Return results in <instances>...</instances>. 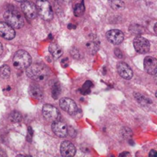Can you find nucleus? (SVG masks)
I'll return each mask as SVG.
<instances>
[{
    "label": "nucleus",
    "mask_w": 157,
    "mask_h": 157,
    "mask_svg": "<svg viewBox=\"0 0 157 157\" xmlns=\"http://www.w3.org/2000/svg\"><path fill=\"white\" fill-rule=\"evenodd\" d=\"M26 75L32 80L38 82L45 81L49 75L48 70L41 64H31L26 68Z\"/></svg>",
    "instance_id": "nucleus-1"
},
{
    "label": "nucleus",
    "mask_w": 157,
    "mask_h": 157,
    "mask_svg": "<svg viewBox=\"0 0 157 157\" xmlns=\"http://www.w3.org/2000/svg\"><path fill=\"white\" fill-rule=\"evenodd\" d=\"M4 19L6 23L10 25L14 29H19L24 26L25 20L22 15L15 8H10L5 12Z\"/></svg>",
    "instance_id": "nucleus-2"
},
{
    "label": "nucleus",
    "mask_w": 157,
    "mask_h": 157,
    "mask_svg": "<svg viewBox=\"0 0 157 157\" xmlns=\"http://www.w3.org/2000/svg\"><path fill=\"white\" fill-rule=\"evenodd\" d=\"M13 65L18 70L26 69L32 64V57L26 51L18 50L13 57Z\"/></svg>",
    "instance_id": "nucleus-3"
},
{
    "label": "nucleus",
    "mask_w": 157,
    "mask_h": 157,
    "mask_svg": "<svg viewBox=\"0 0 157 157\" xmlns=\"http://www.w3.org/2000/svg\"><path fill=\"white\" fill-rule=\"evenodd\" d=\"M37 12L44 21H50L53 18V9L48 0H37L35 4Z\"/></svg>",
    "instance_id": "nucleus-4"
},
{
    "label": "nucleus",
    "mask_w": 157,
    "mask_h": 157,
    "mask_svg": "<svg viewBox=\"0 0 157 157\" xmlns=\"http://www.w3.org/2000/svg\"><path fill=\"white\" fill-rule=\"evenodd\" d=\"M42 114L46 121L52 123L59 119L61 113L55 106L46 104L42 107Z\"/></svg>",
    "instance_id": "nucleus-5"
},
{
    "label": "nucleus",
    "mask_w": 157,
    "mask_h": 157,
    "mask_svg": "<svg viewBox=\"0 0 157 157\" xmlns=\"http://www.w3.org/2000/svg\"><path fill=\"white\" fill-rule=\"evenodd\" d=\"M133 46L138 53L146 54L150 51V43L148 39L142 36H136L133 40Z\"/></svg>",
    "instance_id": "nucleus-6"
},
{
    "label": "nucleus",
    "mask_w": 157,
    "mask_h": 157,
    "mask_svg": "<svg viewBox=\"0 0 157 157\" xmlns=\"http://www.w3.org/2000/svg\"><path fill=\"white\" fill-rule=\"evenodd\" d=\"M60 107L64 111L67 112L69 114L74 115L78 112V105L74 100L67 98H63L59 101Z\"/></svg>",
    "instance_id": "nucleus-7"
},
{
    "label": "nucleus",
    "mask_w": 157,
    "mask_h": 157,
    "mask_svg": "<svg viewBox=\"0 0 157 157\" xmlns=\"http://www.w3.org/2000/svg\"><path fill=\"white\" fill-rule=\"evenodd\" d=\"M107 41L114 45H118L121 44L124 39V35L121 30L118 29H112L106 33Z\"/></svg>",
    "instance_id": "nucleus-8"
},
{
    "label": "nucleus",
    "mask_w": 157,
    "mask_h": 157,
    "mask_svg": "<svg viewBox=\"0 0 157 157\" xmlns=\"http://www.w3.org/2000/svg\"><path fill=\"white\" fill-rule=\"evenodd\" d=\"M21 9L25 15L30 19H33L38 15L36 6L32 2L28 0L23 2L21 5Z\"/></svg>",
    "instance_id": "nucleus-9"
},
{
    "label": "nucleus",
    "mask_w": 157,
    "mask_h": 157,
    "mask_svg": "<svg viewBox=\"0 0 157 157\" xmlns=\"http://www.w3.org/2000/svg\"><path fill=\"white\" fill-rule=\"evenodd\" d=\"M0 36L6 40H12L15 37V31L6 21H0Z\"/></svg>",
    "instance_id": "nucleus-10"
},
{
    "label": "nucleus",
    "mask_w": 157,
    "mask_h": 157,
    "mask_svg": "<svg viewBox=\"0 0 157 157\" xmlns=\"http://www.w3.org/2000/svg\"><path fill=\"white\" fill-rule=\"evenodd\" d=\"M52 130L57 136L64 138L67 135V127L64 123L60 121H55L52 122Z\"/></svg>",
    "instance_id": "nucleus-11"
},
{
    "label": "nucleus",
    "mask_w": 157,
    "mask_h": 157,
    "mask_svg": "<svg viewBox=\"0 0 157 157\" xmlns=\"http://www.w3.org/2000/svg\"><path fill=\"white\" fill-rule=\"evenodd\" d=\"M117 70L121 78L125 80H130L133 76V72L131 67L125 62L121 61L117 65Z\"/></svg>",
    "instance_id": "nucleus-12"
},
{
    "label": "nucleus",
    "mask_w": 157,
    "mask_h": 157,
    "mask_svg": "<svg viewBox=\"0 0 157 157\" xmlns=\"http://www.w3.org/2000/svg\"><path fill=\"white\" fill-rule=\"evenodd\" d=\"M144 70L150 75H156L157 72V61L151 56L146 57L144 61Z\"/></svg>",
    "instance_id": "nucleus-13"
},
{
    "label": "nucleus",
    "mask_w": 157,
    "mask_h": 157,
    "mask_svg": "<svg viewBox=\"0 0 157 157\" xmlns=\"http://www.w3.org/2000/svg\"><path fill=\"white\" fill-rule=\"evenodd\" d=\"M60 151L62 156L72 157L76 153V148L75 145L70 141H64L61 144Z\"/></svg>",
    "instance_id": "nucleus-14"
},
{
    "label": "nucleus",
    "mask_w": 157,
    "mask_h": 157,
    "mask_svg": "<svg viewBox=\"0 0 157 157\" xmlns=\"http://www.w3.org/2000/svg\"><path fill=\"white\" fill-rule=\"evenodd\" d=\"M90 39L86 42V48L87 49L89 52L92 55H94L98 52V49H99L100 47V42H99V40L98 39L96 35H91L89 36Z\"/></svg>",
    "instance_id": "nucleus-15"
},
{
    "label": "nucleus",
    "mask_w": 157,
    "mask_h": 157,
    "mask_svg": "<svg viewBox=\"0 0 157 157\" xmlns=\"http://www.w3.org/2000/svg\"><path fill=\"white\" fill-rule=\"evenodd\" d=\"M71 3L75 16H82L85 11L84 0H71Z\"/></svg>",
    "instance_id": "nucleus-16"
},
{
    "label": "nucleus",
    "mask_w": 157,
    "mask_h": 157,
    "mask_svg": "<svg viewBox=\"0 0 157 157\" xmlns=\"http://www.w3.org/2000/svg\"><path fill=\"white\" fill-rule=\"evenodd\" d=\"M29 93L30 96L35 100H41L43 98L42 90L37 84H31L29 89Z\"/></svg>",
    "instance_id": "nucleus-17"
},
{
    "label": "nucleus",
    "mask_w": 157,
    "mask_h": 157,
    "mask_svg": "<svg viewBox=\"0 0 157 157\" xmlns=\"http://www.w3.org/2000/svg\"><path fill=\"white\" fill-rule=\"evenodd\" d=\"M48 51L54 58L58 59L63 55V50L57 43H52L48 47Z\"/></svg>",
    "instance_id": "nucleus-18"
},
{
    "label": "nucleus",
    "mask_w": 157,
    "mask_h": 157,
    "mask_svg": "<svg viewBox=\"0 0 157 157\" xmlns=\"http://www.w3.org/2000/svg\"><path fill=\"white\" fill-rule=\"evenodd\" d=\"M133 94H134L135 99L138 101V103H140V104L143 106L148 105V104H152V102H153L151 99H150V98H147V97L144 96V95L141 94L140 93L135 92Z\"/></svg>",
    "instance_id": "nucleus-19"
},
{
    "label": "nucleus",
    "mask_w": 157,
    "mask_h": 157,
    "mask_svg": "<svg viewBox=\"0 0 157 157\" xmlns=\"http://www.w3.org/2000/svg\"><path fill=\"white\" fill-rule=\"evenodd\" d=\"M108 3L113 10L121 11L125 8V4L123 0H108Z\"/></svg>",
    "instance_id": "nucleus-20"
},
{
    "label": "nucleus",
    "mask_w": 157,
    "mask_h": 157,
    "mask_svg": "<svg viewBox=\"0 0 157 157\" xmlns=\"http://www.w3.org/2000/svg\"><path fill=\"white\" fill-rule=\"evenodd\" d=\"M61 86L60 84L56 81V82L54 83L52 86V98L55 100H57L59 98L60 94H61Z\"/></svg>",
    "instance_id": "nucleus-21"
},
{
    "label": "nucleus",
    "mask_w": 157,
    "mask_h": 157,
    "mask_svg": "<svg viewBox=\"0 0 157 157\" xmlns=\"http://www.w3.org/2000/svg\"><path fill=\"white\" fill-rule=\"evenodd\" d=\"M11 75V69L7 64H3L1 67H0V76L3 78V79H7L10 77Z\"/></svg>",
    "instance_id": "nucleus-22"
},
{
    "label": "nucleus",
    "mask_w": 157,
    "mask_h": 157,
    "mask_svg": "<svg viewBox=\"0 0 157 157\" xmlns=\"http://www.w3.org/2000/svg\"><path fill=\"white\" fill-rule=\"evenodd\" d=\"M93 86L94 85H93V83H92V81H87L84 84L82 88L80 89V91H81V93L84 95L88 94L90 93V89H91V87H93Z\"/></svg>",
    "instance_id": "nucleus-23"
},
{
    "label": "nucleus",
    "mask_w": 157,
    "mask_h": 157,
    "mask_svg": "<svg viewBox=\"0 0 157 157\" xmlns=\"http://www.w3.org/2000/svg\"><path fill=\"white\" fill-rule=\"evenodd\" d=\"M9 118H10L12 122L18 123L21 121V119H22V116H21V114L18 111L14 110V111H12V113H11Z\"/></svg>",
    "instance_id": "nucleus-24"
},
{
    "label": "nucleus",
    "mask_w": 157,
    "mask_h": 157,
    "mask_svg": "<svg viewBox=\"0 0 157 157\" xmlns=\"http://www.w3.org/2000/svg\"><path fill=\"white\" fill-rule=\"evenodd\" d=\"M70 52H71V55L75 59H81V58H82L83 57L82 54H81V52H80L79 49L75 47L72 48Z\"/></svg>",
    "instance_id": "nucleus-25"
},
{
    "label": "nucleus",
    "mask_w": 157,
    "mask_h": 157,
    "mask_svg": "<svg viewBox=\"0 0 157 157\" xmlns=\"http://www.w3.org/2000/svg\"><path fill=\"white\" fill-rule=\"evenodd\" d=\"M67 133L73 138H75L77 135L76 130L72 127H67Z\"/></svg>",
    "instance_id": "nucleus-26"
},
{
    "label": "nucleus",
    "mask_w": 157,
    "mask_h": 157,
    "mask_svg": "<svg viewBox=\"0 0 157 157\" xmlns=\"http://www.w3.org/2000/svg\"><path fill=\"white\" fill-rule=\"evenodd\" d=\"M33 136V130L31 127H29L28 128V136H27V140L29 142H31L32 141V138Z\"/></svg>",
    "instance_id": "nucleus-27"
},
{
    "label": "nucleus",
    "mask_w": 157,
    "mask_h": 157,
    "mask_svg": "<svg viewBox=\"0 0 157 157\" xmlns=\"http://www.w3.org/2000/svg\"><path fill=\"white\" fill-rule=\"evenodd\" d=\"M114 55H116L117 58H121H121H123V57H124V55H123L122 53V51H121V49L117 48L114 49Z\"/></svg>",
    "instance_id": "nucleus-28"
},
{
    "label": "nucleus",
    "mask_w": 157,
    "mask_h": 157,
    "mask_svg": "<svg viewBox=\"0 0 157 157\" xmlns=\"http://www.w3.org/2000/svg\"><path fill=\"white\" fill-rule=\"evenodd\" d=\"M68 64H69V59L67 58H64V59H63L62 61H61V65H62L64 67H67Z\"/></svg>",
    "instance_id": "nucleus-29"
},
{
    "label": "nucleus",
    "mask_w": 157,
    "mask_h": 157,
    "mask_svg": "<svg viewBox=\"0 0 157 157\" xmlns=\"http://www.w3.org/2000/svg\"><path fill=\"white\" fill-rule=\"evenodd\" d=\"M156 156H157V153H156V151L155 150H152L150 152V153H149V156L156 157Z\"/></svg>",
    "instance_id": "nucleus-30"
},
{
    "label": "nucleus",
    "mask_w": 157,
    "mask_h": 157,
    "mask_svg": "<svg viewBox=\"0 0 157 157\" xmlns=\"http://www.w3.org/2000/svg\"><path fill=\"white\" fill-rule=\"evenodd\" d=\"M7 156V155H6L5 150L0 148V156Z\"/></svg>",
    "instance_id": "nucleus-31"
},
{
    "label": "nucleus",
    "mask_w": 157,
    "mask_h": 157,
    "mask_svg": "<svg viewBox=\"0 0 157 157\" xmlns=\"http://www.w3.org/2000/svg\"><path fill=\"white\" fill-rule=\"evenodd\" d=\"M130 153H121V154H120V156H130Z\"/></svg>",
    "instance_id": "nucleus-32"
},
{
    "label": "nucleus",
    "mask_w": 157,
    "mask_h": 157,
    "mask_svg": "<svg viewBox=\"0 0 157 157\" xmlns=\"http://www.w3.org/2000/svg\"><path fill=\"white\" fill-rule=\"evenodd\" d=\"M3 52V47H2V43L0 42V55L2 54Z\"/></svg>",
    "instance_id": "nucleus-33"
},
{
    "label": "nucleus",
    "mask_w": 157,
    "mask_h": 157,
    "mask_svg": "<svg viewBox=\"0 0 157 157\" xmlns=\"http://www.w3.org/2000/svg\"><path fill=\"white\" fill-rule=\"evenodd\" d=\"M71 28H74V29H75V28H76V26L73 25H72V24H69L68 25V29H71Z\"/></svg>",
    "instance_id": "nucleus-34"
},
{
    "label": "nucleus",
    "mask_w": 157,
    "mask_h": 157,
    "mask_svg": "<svg viewBox=\"0 0 157 157\" xmlns=\"http://www.w3.org/2000/svg\"><path fill=\"white\" fill-rule=\"evenodd\" d=\"M154 32H155V33H157V32H156V23H155V25H154Z\"/></svg>",
    "instance_id": "nucleus-35"
},
{
    "label": "nucleus",
    "mask_w": 157,
    "mask_h": 157,
    "mask_svg": "<svg viewBox=\"0 0 157 157\" xmlns=\"http://www.w3.org/2000/svg\"><path fill=\"white\" fill-rule=\"evenodd\" d=\"M15 1L18 2H25V1H27V0H15Z\"/></svg>",
    "instance_id": "nucleus-36"
},
{
    "label": "nucleus",
    "mask_w": 157,
    "mask_h": 157,
    "mask_svg": "<svg viewBox=\"0 0 157 157\" xmlns=\"http://www.w3.org/2000/svg\"><path fill=\"white\" fill-rule=\"evenodd\" d=\"M61 1H63V2H67V0H61Z\"/></svg>",
    "instance_id": "nucleus-37"
}]
</instances>
